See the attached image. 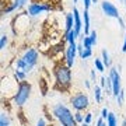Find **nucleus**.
<instances>
[{
	"instance_id": "obj_27",
	"label": "nucleus",
	"mask_w": 126,
	"mask_h": 126,
	"mask_svg": "<svg viewBox=\"0 0 126 126\" xmlns=\"http://www.w3.org/2000/svg\"><path fill=\"white\" fill-rule=\"evenodd\" d=\"M39 84H41V94L45 97L46 93H48V91H46V81L44 80V79H41V80H39Z\"/></svg>"
},
{
	"instance_id": "obj_35",
	"label": "nucleus",
	"mask_w": 126,
	"mask_h": 126,
	"mask_svg": "<svg viewBox=\"0 0 126 126\" xmlns=\"http://www.w3.org/2000/svg\"><path fill=\"white\" fill-rule=\"evenodd\" d=\"M36 126H48V123H46V121L44 118H39L38 122H36Z\"/></svg>"
},
{
	"instance_id": "obj_1",
	"label": "nucleus",
	"mask_w": 126,
	"mask_h": 126,
	"mask_svg": "<svg viewBox=\"0 0 126 126\" xmlns=\"http://www.w3.org/2000/svg\"><path fill=\"white\" fill-rule=\"evenodd\" d=\"M72 67H69L66 63H58L53 67L55 77V90L69 91L72 87Z\"/></svg>"
},
{
	"instance_id": "obj_16",
	"label": "nucleus",
	"mask_w": 126,
	"mask_h": 126,
	"mask_svg": "<svg viewBox=\"0 0 126 126\" xmlns=\"http://www.w3.org/2000/svg\"><path fill=\"white\" fill-rule=\"evenodd\" d=\"M0 126H11V118L4 111H1L0 113Z\"/></svg>"
},
{
	"instance_id": "obj_13",
	"label": "nucleus",
	"mask_w": 126,
	"mask_h": 126,
	"mask_svg": "<svg viewBox=\"0 0 126 126\" xmlns=\"http://www.w3.org/2000/svg\"><path fill=\"white\" fill-rule=\"evenodd\" d=\"M83 18H84V35H90V32H91V23H90V11L88 10H83Z\"/></svg>"
},
{
	"instance_id": "obj_25",
	"label": "nucleus",
	"mask_w": 126,
	"mask_h": 126,
	"mask_svg": "<svg viewBox=\"0 0 126 126\" xmlns=\"http://www.w3.org/2000/svg\"><path fill=\"white\" fill-rule=\"evenodd\" d=\"M74 119H76L77 125H81V123L84 122V113L80 112V111H76V112H74Z\"/></svg>"
},
{
	"instance_id": "obj_40",
	"label": "nucleus",
	"mask_w": 126,
	"mask_h": 126,
	"mask_svg": "<svg viewBox=\"0 0 126 126\" xmlns=\"http://www.w3.org/2000/svg\"><path fill=\"white\" fill-rule=\"evenodd\" d=\"M121 126H126V119H123V121H122V125Z\"/></svg>"
},
{
	"instance_id": "obj_42",
	"label": "nucleus",
	"mask_w": 126,
	"mask_h": 126,
	"mask_svg": "<svg viewBox=\"0 0 126 126\" xmlns=\"http://www.w3.org/2000/svg\"><path fill=\"white\" fill-rule=\"evenodd\" d=\"M121 3H123V6L126 7V0H121Z\"/></svg>"
},
{
	"instance_id": "obj_11",
	"label": "nucleus",
	"mask_w": 126,
	"mask_h": 126,
	"mask_svg": "<svg viewBox=\"0 0 126 126\" xmlns=\"http://www.w3.org/2000/svg\"><path fill=\"white\" fill-rule=\"evenodd\" d=\"M74 28V17H73V13H67L64 16V32L72 31Z\"/></svg>"
},
{
	"instance_id": "obj_46",
	"label": "nucleus",
	"mask_w": 126,
	"mask_h": 126,
	"mask_svg": "<svg viewBox=\"0 0 126 126\" xmlns=\"http://www.w3.org/2000/svg\"><path fill=\"white\" fill-rule=\"evenodd\" d=\"M119 1H121V0H119Z\"/></svg>"
},
{
	"instance_id": "obj_31",
	"label": "nucleus",
	"mask_w": 126,
	"mask_h": 126,
	"mask_svg": "<svg viewBox=\"0 0 126 126\" xmlns=\"http://www.w3.org/2000/svg\"><path fill=\"white\" fill-rule=\"evenodd\" d=\"M118 23H119V27H121V30L126 31V24H125V21H123V18L119 17V18H118Z\"/></svg>"
},
{
	"instance_id": "obj_29",
	"label": "nucleus",
	"mask_w": 126,
	"mask_h": 126,
	"mask_svg": "<svg viewBox=\"0 0 126 126\" xmlns=\"http://www.w3.org/2000/svg\"><path fill=\"white\" fill-rule=\"evenodd\" d=\"M108 116H109V111L107 108H102V109H101V118L107 121V119H108Z\"/></svg>"
},
{
	"instance_id": "obj_22",
	"label": "nucleus",
	"mask_w": 126,
	"mask_h": 126,
	"mask_svg": "<svg viewBox=\"0 0 126 126\" xmlns=\"http://www.w3.org/2000/svg\"><path fill=\"white\" fill-rule=\"evenodd\" d=\"M94 66H95V69H97V72H99V73H104V70H105V66H104L102 60L99 58L94 59Z\"/></svg>"
},
{
	"instance_id": "obj_12",
	"label": "nucleus",
	"mask_w": 126,
	"mask_h": 126,
	"mask_svg": "<svg viewBox=\"0 0 126 126\" xmlns=\"http://www.w3.org/2000/svg\"><path fill=\"white\" fill-rule=\"evenodd\" d=\"M80 36V34L73 28L72 31H69V32H64V35H63V39L66 41L67 44H73V42H76L77 38Z\"/></svg>"
},
{
	"instance_id": "obj_6",
	"label": "nucleus",
	"mask_w": 126,
	"mask_h": 126,
	"mask_svg": "<svg viewBox=\"0 0 126 126\" xmlns=\"http://www.w3.org/2000/svg\"><path fill=\"white\" fill-rule=\"evenodd\" d=\"M53 10V6L50 3H46V1H34L28 6L27 13L30 17H36L39 16L41 13H45V11H52Z\"/></svg>"
},
{
	"instance_id": "obj_4",
	"label": "nucleus",
	"mask_w": 126,
	"mask_h": 126,
	"mask_svg": "<svg viewBox=\"0 0 126 126\" xmlns=\"http://www.w3.org/2000/svg\"><path fill=\"white\" fill-rule=\"evenodd\" d=\"M70 104H72V107L74 111L84 112L90 107V98L84 93H76V94H73L70 97Z\"/></svg>"
},
{
	"instance_id": "obj_19",
	"label": "nucleus",
	"mask_w": 126,
	"mask_h": 126,
	"mask_svg": "<svg viewBox=\"0 0 126 126\" xmlns=\"http://www.w3.org/2000/svg\"><path fill=\"white\" fill-rule=\"evenodd\" d=\"M7 45H9V35H7L6 32H3L1 36H0V50L4 52V49L7 48Z\"/></svg>"
},
{
	"instance_id": "obj_36",
	"label": "nucleus",
	"mask_w": 126,
	"mask_h": 126,
	"mask_svg": "<svg viewBox=\"0 0 126 126\" xmlns=\"http://www.w3.org/2000/svg\"><path fill=\"white\" fill-rule=\"evenodd\" d=\"M83 50H84V46H83V44H81V42H79V44H77V52H79V55H80Z\"/></svg>"
},
{
	"instance_id": "obj_44",
	"label": "nucleus",
	"mask_w": 126,
	"mask_h": 126,
	"mask_svg": "<svg viewBox=\"0 0 126 126\" xmlns=\"http://www.w3.org/2000/svg\"><path fill=\"white\" fill-rule=\"evenodd\" d=\"M104 126H108V125H107V121H105V123H104Z\"/></svg>"
},
{
	"instance_id": "obj_18",
	"label": "nucleus",
	"mask_w": 126,
	"mask_h": 126,
	"mask_svg": "<svg viewBox=\"0 0 126 126\" xmlns=\"http://www.w3.org/2000/svg\"><path fill=\"white\" fill-rule=\"evenodd\" d=\"M13 77L17 81H25V80H27V73L23 72V70H18V69H14Z\"/></svg>"
},
{
	"instance_id": "obj_24",
	"label": "nucleus",
	"mask_w": 126,
	"mask_h": 126,
	"mask_svg": "<svg viewBox=\"0 0 126 126\" xmlns=\"http://www.w3.org/2000/svg\"><path fill=\"white\" fill-rule=\"evenodd\" d=\"M79 56H80L83 60H86V59H88V58H91V56H93V49H87V48H84V50H83Z\"/></svg>"
},
{
	"instance_id": "obj_45",
	"label": "nucleus",
	"mask_w": 126,
	"mask_h": 126,
	"mask_svg": "<svg viewBox=\"0 0 126 126\" xmlns=\"http://www.w3.org/2000/svg\"><path fill=\"white\" fill-rule=\"evenodd\" d=\"M73 1H74V3H77V1H79V0H73Z\"/></svg>"
},
{
	"instance_id": "obj_30",
	"label": "nucleus",
	"mask_w": 126,
	"mask_h": 126,
	"mask_svg": "<svg viewBox=\"0 0 126 126\" xmlns=\"http://www.w3.org/2000/svg\"><path fill=\"white\" fill-rule=\"evenodd\" d=\"M91 121H93V113H91V112H87L86 115H84V122L90 125V123H91Z\"/></svg>"
},
{
	"instance_id": "obj_14",
	"label": "nucleus",
	"mask_w": 126,
	"mask_h": 126,
	"mask_svg": "<svg viewBox=\"0 0 126 126\" xmlns=\"http://www.w3.org/2000/svg\"><path fill=\"white\" fill-rule=\"evenodd\" d=\"M101 60H102L105 69H111L112 67V60H111V56H109V53H108V50L107 49L101 50Z\"/></svg>"
},
{
	"instance_id": "obj_3",
	"label": "nucleus",
	"mask_w": 126,
	"mask_h": 126,
	"mask_svg": "<svg viewBox=\"0 0 126 126\" xmlns=\"http://www.w3.org/2000/svg\"><path fill=\"white\" fill-rule=\"evenodd\" d=\"M31 91H32V86L30 81H20L18 83V87H17V91L13 94L11 97V102L18 107V108H21L24 107V104L27 102L30 97H31Z\"/></svg>"
},
{
	"instance_id": "obj_39",
	"label": "nucleus",
	"mask_w": 126,
	"mask_h": 126,
	"mask_svg": "<svg viewBox=\"0 0 126 126\" xmlns=\"http://www.w3.org/2000/svg\"><path fill=\"white\" fill-rule=\"evenodd\" d=\"M122 52L126 53V31H125V41H123V45H122Z\"/></svg>"
},
{
	"instance_id": "obj_43",
	"label": "nucleus",
	"mask_w": 126,
	"mask_h": 126,
	"mask_svg": "<svg viewBox=\"0 0 126 126\" xmlns=\"http://www.w3.org/2000/svg\"><path fill=\"white\" fill-rule=\"evenodd\" d=\"M91 1H93V4H97L98 3V0H91Z\"/></svg>"
},
{
	"instance_id": "obj_34",
	"label": "nucleus",
	"mask_w": 126,
	"mask_h": 126,
	"mask_svg": "<svg viewBox=\"0 0 126 126\" xmlns=\"http://www.w3.org/2000/svg\"><path fill=\"white\" fill-rule=\"evenodd\" d=\"M83 4H84V9H86V10H90L93 1H91V0H83Z\"/></svg>"
},
{
	"instance_id": "obj_15",
	"label": "nucleus",
	"mask_w": 126,
	"mask_h": 126,
	"mask_svg": "<svg viewBox=\"0 0 126 126\" xmlns=\"http://www.w3.org/2000/svg\"><path fill=\"white\" fill-rule=\"evenodd\" d=\"M79 38H80V42L81 44H83V46H84V48H87V49H93V42H91V38L88 35H84V34H81L80 36H79Z\"/></svg>"
},
{
	"instance_id": "obj_32",
	"label": "nucleus",
	"mask_w": 126,
	"mask_h": 126,
	"mask_svg": "<svg viewBox=\"0 0 126 126\" xmlns=\"http://www.w3.org/2000/svg\"><path fill=\"white\" fill-rule=\"evenodd\" d=\"M90 79L95 84V81H97V73H95V70H90Z\"/></svg>"
},
{
	"instance_id": "obj_2",
	"label": "nucleus",
	"mask_w": 126,
	"mask_h": 126,
	"mask_svg": "<svg viewBox=\"0 0 126 126\" xmlns=\"http://www.w3.org/2000/svg\"><path fill=\"white\" fill-rule=\"evenodd\" d=\"M52 115L62 126H77V122L74 119V113L70 111L69 107L63 104H55L52 107Z\"/></svg>"
},
{
	"instance_id": "obj_20",
	"label": "nucleus",
	"mask_w": 126,
	"mask_h": 126,
	"mask_svg": "<svg viewBox=\"0 0 126 126\" xmlns=\"http://www.w3.org/2000/svg\"><path fill=\"white\" fill-rule=\"evenodd\" d=\"M27 3H28V0H13V1H11L14 11H16V10H21Z\"/></svg>"
},
{
	"instance_id": "obj_21",
	"label": "nucleus",
	"mask_w": 126,
	"mask_h": 126,
	"mask_svg": "<svg viewBox=\"0 0 126 126\" xmlns=\"http://www.w3.org/2000/svg\"><path fill=\"white\" fill-rule=\"evenodd\" d=\"M63 50H66V48H64V45H63V42H60V44H58L56 46H52L50 48V55H55V53H59V52H63Z\"/></svg>"
},
{
	"instance_id": "obj_17",
	"label": "nucleus",
	"mask_w": 126,
	"mask_h": 126,
	"mask_svg": "<svg viewBox=\"0 0 126 126\" xmlns=\"http://www.w3.org/2000/svg\"><path fill=\"white\" fill-rule=\"evenodd\" d=\"M93 94H94V98H95V102L97 104H101L102 102V88L97 84H94V91H93Z\"/></svg>"
},
{
	"instance_id": "obj_41",
	"label": "nucleus",
	"mask_w": 126,
	"mask_h": 126,
	"mask_svg": "<svg viewBox=\"0 0 126 126\" xmlns=\"http://www.w3.org/2000/svg\"><path fill=\"white\" fill-rule=\"evenodd\" d=\"M80 126H90V125H88V123H86V122H83V123H81Z\"/></svg>"
},
{
	"instance_id": "obj_23",
	"label": "nucleus",
	"mask_w": 126,
	"mask_h": 126,
	"mask_svg": "<svg viewBox=\"0 0 126 126\" xmlns=\"http://www.w3.org/2000/svg\"><path fill=\"white\" fill-rule=\"evenodd\" d=\"M107 125L108 126H118V119H116V116H115L113 112H109V116L107 119Z\"/></svg>"
},
{
	"instance_id": "obj_10",
	"label": "nucleus",
	"mask_w": 126,
	"mask_h": 126,
	"mask_svg": "<svg viewBox=\"0 0 126 126\" xmlns=\"http://www.w3.org/2000/svg\"><path fill=\"white\" fill-rule=\"evenodd\" d=\"M72 13H73V17H74V30L81 35V30L84 28V23H83V18L80 16V11H79L77 7H73Z\"/></svg>"
},
{
	"instance_id": "obj_9",
	"label": "nucleus",
	"mask_w": 126,
	"mask_h": 126,
	"mask_svg": "<svg viewBox=\"0 0 126 126\" xmlns=\"http://www.w3.org/2000/svg\"><path fill=\"white\" fill-rule=\"evenodd\" d=\"M76 55H79V52H77V42L67 44L66 50H64V63L67 64L69 67H73V64H74V59H76Z\"/></svg>"
},
{
	"instance_id": "obj_33",
	"label": "nucleus",
	"mask_w": 126,
	"mask_h": 126,
	"mask_svg": "<svg viewBox=\"0 0 126 126\" xmlns=\"http://www.w3.org/2000/svg\"><path fill=\"white\" fill-rule=\"evenodd\" d=\"M105 86H107V77H101V79H99V87H101V88H105Z\"/></svg>"
},
{
	"instance_id": "obj_5",
	"label": "nucleus",
	"mask_w": 126,
	"mask_h": 126,
	"mask_svg": "<svg viewBox=\"0 0 126 126\" xmlns=\"http://www.w3.org/2000/svg\"><path fill=\"white\" fill-rule=\"evenodd\" d=\"M21 59H23L25 64H27V73H30L32 69L36 66L38 63V59H39V52L35 49V48H28V49L24 50V53L21 55Z\"/></svg>"
},
{
	"instance_id": "obj_28",
	"label": "nucleus",
	"mask_w": 126,
	"mask_h": 126,
	"mask_svg": "<svg viewBox=\"0 0 126 126\" xmlns=\"http://www.w3.org/2000/svg\"><path fill=\"white\" fill-rule=\"evenodd\" d=\"M91 38V42H93V45H97V31H95V30H91V32H90V35H88Z\"/></svg>"
},
{
	"instance_id": "obj_37",
	"label": "nucleus",
	"mask_w": 126,
	"mask_h": 126,
	"mask_svg": "<svg viewBox=\"0 0 126 126\" xmlns=\"http://www.w3.org/2000/svg\"><path fill=\"white\" fill-rule=\"evenodd\" d=\"M84 87H86L87 90L91 88V80H84Z\"/></svg>"
},
{
	"instance_id": "obj_38",
	"label": "nucleus",
	"mask_w": 126,
	"mask_h": 126,
	"mask_svg": "<svg viewBox=\"0 0 126 126\" xmlns=\"http://www.w3.org/2000/svg\"><path fill=\"white\" fill-rule=\"evenodd\" d=\"M104 123H105V119H102V118L99 116V119L97 121V126H104Z\"/></svg>"
},
{
	"instance_id": "obj_7",
	"label": "nucleus",
	"mask_w": 126,
	"mask_h": 126,
	"mask_svg": "<svg viewBox=\"0 0 126 126\" xmlns=\"http://www.w3.org/2000/svg\"><path fill=\"white\" fill-rule=\"evenodd\" d=\"M109 79L112 81V95L116 98L119 93L122 91V83H121V72L118 70V67H111L109 69Z\"/></svg>"
},
{
	"instance_id": "obj_26",
	"label": "nucleus",
	"mask_w": 126,
	"mask_h": 126,
	"mask_svg": "<svg viewBox=\"0 0 126 126\" xmlns=\"http://www.w3.org/2000/svg\"><path fill=\"white\" fill-rule=\"evenodd\" d=\"M116 101H118V105L119 107H123V102H125V90L122 88V91L119 93V95L116 97Z\"/></svg>"
},
{
	"instance_id": "obj_8",
	"label": "nucleus",
	"mask_w": 126,
	"mask_h": 126,
	"mask_svg": "<svg viewBox=\"0 0 126 126\" xmlns=\"http://www.w3.org/2000/svg\"><path fill=\"white\" fill-rule=\"evenodd\" d=\"M101 10H102V13L107 16V17H111V18H119L121 17V14H119V10L118 7L113 3H111L109 0H102L101 1Z\"/></svg>"
}]
</instances>
